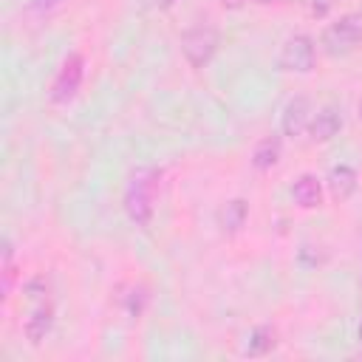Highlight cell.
<instances>
[{
    "label": "cell",
    "instance_id": "obj_17",
    "mask_svg": "<svg viewBox=\"0 0 362 362\" xmlns=\"http://www.w3.org/2000/svg\"><path fill=\"white\" fill-rule=\"evenodd\" d=\"M359 345H362V325H359Z\"/></svg>",
    "mask_w": 362,
    "mask_h": 362
},
{
    "label": "cell",
    "instance_id": "obj_2",
    "mask_svg": "<svg viewBox=\"0 0 362 362\" xmlns=\"http://www.w3.org/2000/svg\"><path fill=\"white\" fill-rule=\"evenodd\" d=\"M181 51H184V57H187V62L192 68H204L215 57V51H218V34H215V28L212 25H195V28L184 31Z\"/></svg>",
    "mask_w": 362,
    "mask_h": 362
},
{
    "label": "cell",
    "instance_id": "obj_10",
    "mask_svg": "<svg viewBox=\"0 0 362 362\" xmlns=\"http://www.w3.org/2000/svg\"><path fill=\"white\" fill-rule=\"evenodd\" d=\"M51 322H54V311H51V305H40V308H34V314L25 320V337H28L31 342H42L45 334L51 331Z\"/></svg>",
    "mask_w": 362,
    "mask_h": 362
},
{
    "label": "cell",
    "instance_id": "obj_15",
    "mask_svg": "<svg viewBox=\"0 0 362 362\" xmlns=\"http://www.w3.org/2000/svg\"><path fill=\"white\" fill-rule=\"evenodd\" d=\"M221 3H223V6H232V8H235V6H243L246 0H221Z\"/></svg>",
    "mask_w": 362,
    "mask_h": 362
},
{
    "label": "cell",
    "instance_id": "obj_16",
    "mask_svg": "<svg viewBox=\"0 0 362 362\" xmlns=\"http://www.w3.org/2000/svg\"><path fill=\"white\" fill-rule=\"evenodd\" d=\"M255 3H274V0H255Z\"/></svg>",
    "mask_w": 362,
    "mask_h": 362
},
{
    "label": "cell",
    "instance_id": "obj_12",
    "mask_svg": "<svg viewBox=\"0 0 362 362\" xmlns=\"http://www.w3.org/2000/svg\"><path fill=\"white\" fill-rule=\"evenodd\" d=\"M274 348V328L272 325H257L252 334H249V342L243 348L246 356H263Z\"/></svg>",
    "mask_w": 362,
    "mask_h": 362
},
{
    "label": "cell",
    "instance_id": "obj_8",
    "mask_svg": "<svg viewBox=\"0 0 362 362\" xmlns=\"http://www.w3.org/2000/svg\"><path fill=\"white\" fill-rule=\"evenodd\" d=\"M328 189L337 201H348L356 189V173L348 167V164H339L328 173Z\"/></svg>",
    "mask_w": 362,
    "mask_h": 362
},
{
    "label": "cell",
    "instance_id": "obj_1",
    "mask_svg": "<svg viewBox=\"0 0 362 362\" xmlns=\"http://www.w3.org/2000/svg\"><path fill=\"white\" fill-rule=\"evenodd\" d=\"M158 181H161V173L156 167H139V170L130 173L127 187H124V209H127V218L136 226H147L150 223L156 192H158Z\"/></svg>",
    "mask_w": 362,
    "mask_h": 362
},
{
    "label": "cell",
    "instance_id": "obj_9",
    "mask_svg": "<svg viewBox=\"0 0 362 362\" xmlns=\"http://www.w3.org/2000/svg\"><path fill=\"white\" fill-rule=\"evenodd\" d=\"M291 195H294V201L303 206V209H314V206H320V201H322V187H320V181L314 178V175H300L297 181H294V187H291Z\"/></svg>",
    "mask_w": 362,
    "mask_h": 362
},
{
    "label": "cell",
    "instance_id": "obj_7",
    "mask_svg": "<svg viewBox=\"0 0 362 362\" xmlns=\"http://www.w3.org/2000/svg\"><path fill=\"white\" fill-rule=\"evenodd\" d=\"M339 127H342V116H339V110L331 107V105H325V107H320V110L311 116L308 133H311L314 141H328V139H334V136L339 133Z\"/></svg>",
    "mask_w": 362,
    "mask_h": 362
},
{
    "label": "cell",
    "instance_id": "obj_6",
    "mask_svg": "<svg viewBox=\"0 0 362 362\" xmlns=\"http://www.w3.org/2000/svg\"><path fill=\"white\" fill-rule=\"evenodd\" d=\"M311 116H314V113H311V102H308L305 96L288 99L286 107H283V119H280L283 133H286V136H300L303 130H308Z\"/></svg>",
    "mask_w": 362,
    "mask_h": 362
},
{
    "label": "cell",
    "instance_id": "obj_14",
    "mask_svg": "<svg viewBox=\"0 0 362 362\" xmlns=\"http://www.w3.org/2000/svg\"><path fill=\"white\" fill-rule=\"evenodd\" d=\"M54 6H62V0H34V3H31V8H34L37 14H45V11L54 8Z\"/></svg>",
    "mask_w": 362,
    "mask_h": 362
},
{
    "label": "cell",
    "instance_id": "obj_5",
    "mask_svg": "<svg viewBox=\"0 0 362 362\" xmlns=\"http://www.w3.org/2000/svg\"><path fill=\"white\" fill-rule=\"evenodd\" d=\"M280 65L286 71H297V74H308L314 68V40L305 34H294L283 42L280 51Z\"/></svg>",
    "mask_w": 362,
    "mask_h": 362
},
{
    "label": "cell",
    "instance_id": "obj_13",
    "mask_svg": "<svg viewBox=\"0 0 362 362\" xmlns=\"http://www.w3.org/2000/svg\"><path fill=\"white\" fill-rule=\"evenodd\" d=\"M246 215H249L246 201L235 198V201H229V204L223 206V212H221V223H223L226 232H238V229L246 223Z\"/></svg>",
    "mask_w": 362,
    "mask_h": 362
},
{
    "label": "cell",
    "instance_id": "obj_18",
    "mask_svg": "<svg viewBox=\"0 0 362 362\" xmlns=\"http://www.w3.org/2000/svg\"><path fill=\"white\" fill-rule=\"evenodd\" d=\"M359 122H362V102H359Z\"/></svg>",
    "mask_w": 362,
    "mask_h": 362
},
{
    "label": "cell",
    "instance_id": "obj_3",
    "mask_svg": "<svg viewBox=\"0 0 362 362\" xmlns=\"http://www.w3.org/2000/svg\"><path fill=\"white\" fill-rule=\"evenodd\" d=\"M356 42H362V11H351V14H342L337 23H331L322 34V45L328 51H348L354 48Z\"/></svg>",
    "mask_w": 362,
    "mask_h": 362
},
{
    "label": "cell",
    "instance_id": "obj_4",
    "mask_svg": "<svg viewBox=\"0 0 362 362\" xmlns=\"http://www.w3.org/2000/svg\"><path fill=\"white\" fill-rule=\"evenodd\" d=\"M82 74H85L82 57H79V54H71V57L62 62V68H59V74H57V79H54V85H51V102L62 105V102L74 99L76 90H79V85H82Z\"/></svg>",
    "mask_w": 362,
    "mask_h": 362
},
{
    "label": "cell",
    "instance_id": "obj_11",
    "mask_svg": "<svg viewBox=\"0 0 362 362\" xmlns=\"http://www.w3.org/2000/svg\"><path fill=\"white\" fill-rule=\"evenodd\" d=\"M277 158H280V139H277V136L260 139L257 147H255V153H252V164H255L257 170H269V167L277 164Z\"/></svg>",
    "mask_w": 362,
    "mask_h": 362
}]
</instances>
